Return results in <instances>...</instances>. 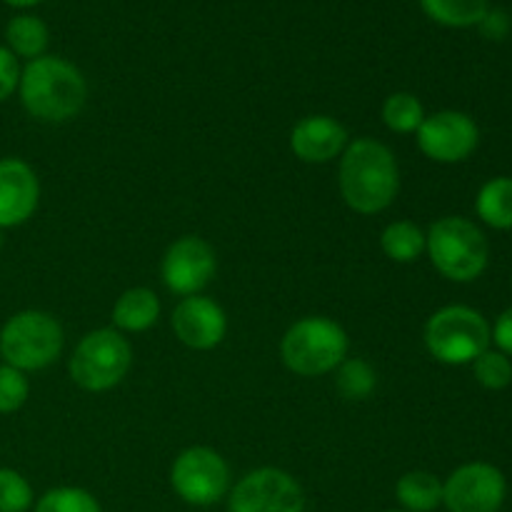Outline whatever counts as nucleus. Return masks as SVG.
<instances>
[{
  "label": "nucleus",
  "mask_w": 512,
  "mask_h": 512,
  "mask_svg": "<svg viewBox=\"0 0 512 512\" xmlns=\"http://www.w3.org/2000/svg\"><path fill=\"white\" fill-rule=\"evenodd\" d=\"M395 498L405 512H433L443 505V480L428 470H410L395 483Z\"/></svg>",
  "instance_id": "a211bd4d"
},
{
  "label": "nucleus",
  "mask_w": 512,
  "mask_h": 512,
  "mask_svg": "<svg viewBox=\"0 0 512 512\" xmlns=\"http://www.w3.org/2000/svg\"><path fill=\"white\" fill-rule=\"evenodd\" d=\"M415 140L425 158L433 163L455 165L468 160L478 150L480 128L473 115L463 110H438L433 115H425Z\"/></svg>",
  "instance_id": "9b49d317"
},
{
  "label": "nucleus",
  "mask_w": 512,
  "mask_h": 512,
  "mask_svg": "<svg viewBox=\"0 0 512 512\" xmlns=\"http://www.w3.org/2000/svg\"><path fill=\"white\" fill-rule=\"evenodd\" d=\"M20 63L5 45H0V103L13 98L18 93L20 83Z\"/></svg>",
  "instance_id": "cd10ccee"
},
{
  "label": "nucleus",
  "mask_w": 512,
  "mask_h": 512,
  "mask_svg": "<svg viewBox=\"0 0 512 512\" xmlns=\"http://www.w3.org/2000/svg\"><path fill=\"white\" fill-rule=\"evenodd\" d=\"M508 498V480L493 463H465L443 480V505L448 512H500Z\"/></svg>",
  "instance_id": "1a4fd4ad"
},
{
  "label": "nucleus",
  "mask_w": 512,
  "mask_h": 512,
  "mask_svg": "<svg viewBox=\"0 0 512 512\" xmlns=\"http://www.w3.org/2000/svg\"><path fill=\"white\" fill-rule=\"evenodd\" d=\"M510 25L512 23L508 13H503V10L498 8H490L488 13H485V18L478 23V28L488 40H503L505 35L510 33Z\"/></svg>",
  "instance_id": "c756f323"
},
{
  "label": "nucleus",
  "mask_w": 512,
  "mask_h": 512,
  "mask_svg": "<svg viewBox=\"0 0 512 512\" xmlns=\"http://www.w3.org/2000/svg\"><path fill=\"white\" fill-rule=\"evenodd\" d=\"M425 253L433 268L453 283H473L490 263V245L480 225L463 215L438 218L425 233Z\"/></svg>",
  "instance_id": "7ed1b4c3"
},
{
  "label": "nucleus",
  "mask_w": 512,
  "mask_h": 512,
  "mask_svg": "<svg viewBox=\"0 0 512 512\" xmlns=\"http://www.w3.org/2000/svg\"><path fill=\"white\" fill-rule=\"evenodd\" d=\"M35 495L28 480L13 468H0V512H28Z\"/></svg>",
  "instance_id": "a878e982"
},
{
  "label": "nucleus",
  "mask_w": 512,
  "mask_h": 512,
  "mask_svg": "<svg viewBox=\"0 0 512 512\" xmlns=\"http://www.w3.org/2000/svg\"><path fill=\"white\" fill-rule=\"evenodd\" d=\"M35 512H103L93 493L83 488H53L35 503Z\"/></svg>",
  "instance_id": "b1692460"
},
{
  "label": "nucleus",
  "mask_w": 512,
  "mask_h": 512,
  "mask_svg": "<svg viewBox=\"0 0 512 512\" xmlns=\"http://www.w3.org/2000/svg\"><path fill=\"white\" fill-rule=\"evenodd\" d=\"M63 345V325L45 310H20L0 328V358L25 375L50 368L63 353Z\"/></svg>",
  "instance_id": "39448f33"
},
{
  "label": "nucleus",
  "mask_w": 512,
  "mask_h": 512,
  "mask_svg": "<svg viewBox=\"0 0 512 512\" xmlns=\"http://www.w3.org/2000/svg\"><path fill=\"white\" fill-rule=\"evenodd\" d=\"M20 103L40 123H68L88 100V80L80 68L60 55H40L20 70Z\"/></svg>",
  "instance_id": "f03ea898"
},
{
  "label": "nucleus",
  "mask_w": 512,
  "mask_h": 512,
  "mask_svg": "<svg viewBox=\"0 0 512 512\" xmlns=\"http://www.w3.org/2000/svg\"><path fill=\"white\" fill-rule=\"evenodd\" d=\"M350 340L340 323L325 315H305L285 330L280 358L290 373L300 378H320L338 370L348 358Z\"/></svg>",
  "instance_id": "20e7f679"
},
{
  "label": "nucleus",
  "mask_w": 512,
  "mask_h": 512,
  "mask_svg": "<svg viewBox=\"0 0 512 512\" xmlns=\"http://www.w3.org/2000/svg\"><path fill=\"white\" fill-rule=\"evenodd\" d=\"M218 270V258L208 240L198 235H183L163 255L160 275L165 288L178 298L200 295L210 285Z\"/></svg>",
  "instance_id": "f8f14e48"
},
{
  "label": "nucleus",
  "mask_w": 512,
  "mask_h": 512,
  "mask_svg": "<svg viewBox=\"0 0 512 512\" xmlns=\"http://www.w3.org/2000/svg\"><path fill=\"white\" fill-rule=\"evenodd\" d=\"M348 143V130L333 115H305L290 130V150L295 158L310 165L340 158Z\"/></svg>",
  "instance_id": "2eb2a0df"
},
{
  "label": "nucleus",
  "mask_w": 512,
  "mask_h": 512,
  "mask_svg": "<svg viewBox=\"0 0 512 512\" xmlns=\"http://www.w3.org/2000/svg\"><path fill=\"white\" fill-rule=\"evenodd\" d=\"M3 3L10 5V8L25 10V8H35V5H40L43 0H3Z\"/></svg>",
  "instance_id": "7c9ffc66"
},
{
  "label": "nucleus",
  "mask_w": 512,
  "mask_h": 512,
  "mask_svg": "<svg viewBox=\"0 0 512 512\" xmlns=\"http://www.w3.org/2000/svg\"><path fill=\"white\" fill-rule=\"evenodd\" d=\"M380 248L393 263H415L425 253V230L413 220H393L380 233Z\"/></svg>",
  "instance_id": "aec40b11"
},
{
  "label": "nucleus",
  "mask_w": 512,
  "mask_h": 512,
  "mask_svg": "<svg viewBox=\"0 0 512 512\" xmlns=\"http://www.w3.org/2000/svg\"><path fill=\"white\" fill-rule=\"evenodd\" d=\"M170 485L183 503L208 508L228 495L230 468L218 450L193 445L173 460Z\"/></svg>",
  "instance_id": "6e6552de"
},
{
  "label": "nucleus",
  "mask_w": 512,
  "mask_h": 512,
  "mask_svg": "<svg viewBox=\"0 0 512 512\" xmlns=\"http://www.w3.org/2000/svg\"><path fill=\"white\" fill-rule=\"evenodd\" d=\"M425 348L443 365H473L493 345L490 323L470 305H445L425 323Z\"/></svg>",
  "instance_id": "423d86ee"
},
{
  "label": "nucleus",
  "mask_w": 512,
  "mask_h": 512,
  "mask_svg": "<svg viewBox=\"0 0 512 512\" xmlns=\"http://www.w3.org/2000/svg\"><path fill=\"white\" fill-rule=\"evenodd\" d=\"M425 120V108L418 95L413 93H393L383 103V123L393 133L410 135L418 133Z\"/></svg>",
  "instance_id": "4be33fe9"
},
{
  "label": "nucleus",
  "mask_w": 512,
  "mask_h": 512,
  "mask_svg": "<svg viewBox=\"0 0 512 512\" xmlns=\"http://www.w3.org/2000/svg\"><path fill=\"white\" fill-rule=\"evenodd\" d=\"M133 365V348L115 328L90 330L75 345L68 373L78 388L88 393H108L125 380Z\"/></svg>",
  "instance_id": "0eeeda50"
},
{
  "label": "nucleus",
  "mask_w": 512,
  "mask_h": 512,
  "mask_svg": "<svg viewBox=\"0 0 512 512\" xmlns=\"http://www.w3.org/2000/svg\"><path fill=\"white\" fill-rule=\"evenodd\" d=\"M160 318V300L150 288H130L115 300L113 328L118 333H145Z\"/></svg>",
  "instance_id": "dca6fc26"
},
{
  "label": "nucleus",
  "mask_w": 512,
  "mask_h": 512,
  "mask_svg": "<svg viewBox=\"0 0 512 512\" xmlns=\"http://www.w3.org/2000/svg\"><path fill=\"white\" fill-rule=\"evenodd\" d=\"M420 8L445 28H475L490 10V0H420Z\"/></svg>",
  "instance_id": "412c9836"
},
{
  "label": "nucleus",
  "mask_w": 512,
  "mask_h": 512,
  "mask_svg": "<svg viewBox=\"0 0 512 512\" xmlns=\"http://www.w3.org/2000/svg\"><path fill=\"white\" fill-rule=\"evenodd\" d=\"M170 325L175 338L190 350H213L228 335V315L213 298L205 295L180 298L170 315Z\"/></svg>",
  "instance_id": "ddd939ff"
},
{
  "label": "nucleus",
  "mask_w": 512,
  "mask_h": 512,
  "mask_svg": "<svg viewBox=\"0 0 512 512\" xmlns=\"http://www.w3.org/2000/svg\"><path fill=\"white\" fill-rule=\"evenodd\" d=\"M490 338H493L495 350L512 358V305L498 315L495 325H490Z\"/></svg>",
  "instance_id": "c85d7f7f"
},
{
  "label": "nucleus",
  "mask_w": 512,
  "mask_h": 512,
  "mask_svg": "<svg viewBox=\"0 0 512 512\" xmlns=\"http://www.w3.org/2000/svg\"><path fill=\"white\" fill-rule=\"evenodd\" d=\"M40 180L23 158H0V230L20 228L35 215Z\"/></svg>",
  "instance_id": "4468645a"
},
{
  "label": "nucleus",
  "mask_w": 512,
  "mask_h": 512,
  "mask_svg": "<svg viewBox=\"0 0 512 512\" xmlns=\"http://www.w3.org/2000/svg\"><path fill=\"white\" fill-rule=\"evenodd\" d=\"M473 375L485 390H505L512 383V360L500 350L488 348L473 360Z\"/></svg>",
  "instance_id": "393cba45"
},
{
  "label": "nucleus",
  "mask_w": 512,
  "mask_h": 512,
  "mask_svg": "<svg viewBox=\"0 0 512 512\" xmlns=\"http://www.w3.org/2000/svg\"><path fill=\"white\" fill-rule=\"evenodd\" d=\"M230 512H305V493L298 480L280 468L245 473L230 490Z\"/></svg>",
  "instance_id": "9d476101"
},
{
  "label": "nucleus",
  "mask_w": 512,
  "mask_h": 512,
  "mask_svg": "<svg viewBox=\"0 0 512 512\" xmlns=\"http://www.w3.org/2000/svg\"><path fill=\"white\" fill-rule=\"evenodd\" d=\"M338 160V188L350 210L378 215L395 203L400 170L388 145L375 138H355Z\"/></svg>",
  "instance_id": "f257e3e1"
},
{
  "label": "nucleus",
  "mask_w": 512,
  "mask_h": 512,
  "mask_svg": "<svg viewBox=\"0 0 512 512\" xmlns=\"http://www.w3.org/2000/svg\"><path fill=\"white\" fill-rule=\"evenodd\" d=\"M378 385L373 365L363 358H345L335 370V388L345 400H365Z\"/></svg>",
  "instance_id": "5701e85b"
},
{
  "label": "nucleus",
  "mask_w": 512,
  "mask_h": 512,
  "mask_svg": "<svg viewBox=\"0 0 512 512\" xmlns=\"http://www.w3.org/2000/svg\"><path fill=\"white\" fill-rule=\"evenodd\" d=\"M388 512H405V510H388Z\"/></svg>",
  "instance_id": "473e14b6"
},
{
  "label": "nucleus",
  "mask_w": 512,
  "mask_h": 512,
  "mask_svg": "<svg viewBox=\"0 0 512 512\" xmlns=\"http://www.w3.org/2000/svg\"><path fill=\"white\" fill-rule=\"evenodd\" d=\"M475 213L488 228L512 230V178L498 175L478 190Z\"/></svg>",
  "instance_id": "6ab92c4d"
},
{
  "label": "nucleus",
  "mask_w": 512,
  "mask_h": 512,
  "mask_svg": "<svg viewBox=\"0 0 512 512\" xmlns=\"http://www.w3.org/2000/svg\"><path fill=\"white\" fill-rule=\"evenodd\" d=\"M50 43V30L43 18L33 13H18L5 25V48L15 58L35 60L45 55Z\"/></svg>",
  "instance_id": "f3484780"
},
{
  "label": "nucleus",
  "mask_w": 512,
  "mask_h": 512,
  "mask_svg": "<svg viewBox=\"0 0 512 512\" xmlns=\"http://www.w3.org/2000/svg\"><path fill=\"white\" fill-rule=\"evenodd\" d=\"M0 248H3V230H0Z\"/></svg>",
  "instance_id": "2f4dec72"
},
{
  "label": "nucleus",
  "mask_w": 512,
  "mask_h": 512,
  "mask_svg": "<svg viewBox=\"0 0 512 512\" xmlns=\"http://www.w3.org/2000/svg\"><path fill=\"white\" fill-rule=\"evenodd\" d=\"M30 398L28 375L13 365H0V415L18 413Z\"/></svg>",
  "instance_id": "bb28decb"
}]
</instances>
